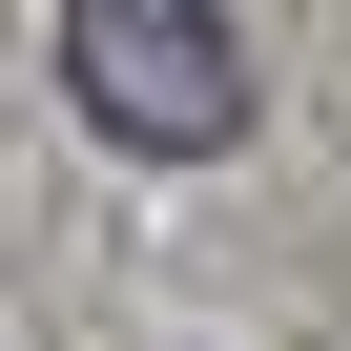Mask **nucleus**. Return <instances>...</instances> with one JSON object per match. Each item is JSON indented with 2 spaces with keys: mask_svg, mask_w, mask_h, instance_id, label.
Wrapping results in <instances>:
<instances>
[{
  "mask_svg": "<svg viewBox=\"0 0 351 351\" xmlns=\"http://www.w3.org/2000/svg\"><path fill=\"white\" fill-rule=\"evenodd\" d=\"M62 83H83V124L145 145V165H207V145L248 124V42L207 21V0H62Z\"/></svg>",
  "mask_w": 351,
  "mask_h": 351,
  "instance_id": "obj_1",
  "label": "nucleus"
}]
</instances>
